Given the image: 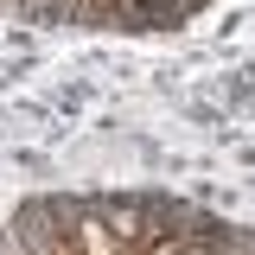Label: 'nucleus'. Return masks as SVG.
Instances as JSON below:
<instances>
[{"mask_svg":"<svg viewBox=\"0 0 255 255\" xmlns=\"http://www.w3.org/2000/svg\"><path fill=\"white\" fill-rule=\"evenodd\" d=\"M128 6H147V13H159V6H172V0H128Z\"/></svg>","mask_w":255,"mask_h":255,"instance_id":"nucleus-2","label":"nucleus"},{"mask_svg":"<svg viewBox=\"0 0 255 255\" xmlns=\"http://www.w3.org/2000/svg\"><path fill=\"white\" fill-rule=\"evenodd\" d=\"M166 255H217V249H204V243H191V236H185L179 249H166Z\"/></svg>","mask_w":255,"mask_h":255,"instance_id":"nucleus-1","label":"nucleus"}]
</instances>
